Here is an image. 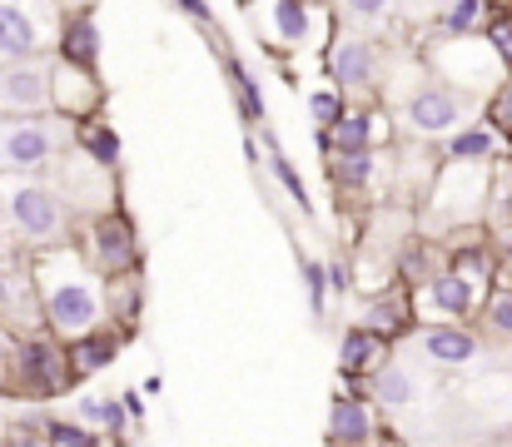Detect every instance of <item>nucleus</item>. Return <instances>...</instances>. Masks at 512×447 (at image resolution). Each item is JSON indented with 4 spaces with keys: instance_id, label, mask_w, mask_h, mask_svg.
<instances>
[{
    "instance_id": "nucleus-1",
    "label": "nucleus",
    "mask_w": 512,
    "mask_h": 447,
    "mask_svg": "<svg viewBox=\"0 0 512 447\" xmlns=\"http://www.w3.org/2000/svg\"><path fill=\"white\" fill-rule=\"evenodd\" d=\"M30 289H35L40 323L50 328V338L75 343L105 328V279L85 264L75 244L30 249Z\"/></svg>"
},
{
    "instance_id": "nucleus-28",
    "label": "nucleus",
    "mask_w": 512,
    "mask_h": 447,
    "mask_svg": "<svg viewBox=\"0 0 512 447\" xmlns=\"http://www.w3.org/2000/svg\"><path fill=\"white\" fill-rule=\"evenodd\" d=\"M493 234H503V244H512V164H493V194H488V214Z\"/></svg>"
},
{
    "instance_id": "nucleus-42",
    "label": "nucleus",
    "mask_w": 512,
    "mask_h": 447,
    "mask_svg": "<svg viewBox=\"0 0 512 447\" xmlns=\"http://www.w3.org/2000/svg\"><path fill=\"white\" fill-rule=\"evenodd\" d=\"M5 447H45V433H30V438H15V443H5Z\"/></svg>"
},
{
    "instance_id": "nucleus-26",
    "label": "nucleus",
    "mask_w": 512,
    "mask_h": 447,
    "mask_svg": "<svg viewBox=\"0 0 512 447\" xmlns=\"http://www.w3.org/2000/svg\"><path fill=\"white\" fill-rule=\"evenodd\" d=\"M75 423L100 428V433H110V438H125V433H130V418H125L120 398H95V393H80V398H75Z\"/></svg>"
},
{
    "instance_id": "nucleus-9",
    "label": "nucleus",
    "mask_w": 512,
    "mask_h": 447,
    "mask_svg": "<svg viewBox=\"0 0 512 447\" xmlns=\"http://www.w3.org/2000/svg\"><path fill=\"white\" fill-rule=\"evenodd\" d=\"M403 125L418 140H443V135H453V130L468 125V95H458L453 85L423 75V85L403 100Z\"/></svg>"
},
{
    "instance_id": "nucleus-32",
    "label": "nucleus",
    "mask_w": 512,
    "mask_h": 447,
    "mask_svg": "<svg viewBox=\"0 0 512 447\" xmlns=\"http://www.w3.org/2000/svg\"><path fill=\"white\" fill-rule=\"evenodd\" d=\"M45 447H100V433L75 423V418H50L45 423Z\"/></svg>"
},
{
    "instance_id": "nucleus-15",
    "label": "nucleus",
    "mask_w": 512,
    "mask_h": 447,
    "mask_svg": "<svg viewBox=\"0 0 512 447\" xmlns=\"http://www.w3.org/2000/svg\"><path fill=\"white\" fill-rule=\"evenodd\" d=\"M329 75L339 90H373L378 80V45L358 30H339L329 40Z\"/></svg>"
},
{
    "instance_id": "nucleus-7",
    "label": "nucleus",
    "mask_w": 512,
    "mask_h": 447,
    "mask_svg": "<svg viewBox=\"0 0 512 447\" xmlns=\"http://www.w3.org/2000/svg\"><path fill=\"white\" fill-rule=\"evenodd\" d=\"M55 30V0H0V65L50 55Z\"/></svg>"
},
{
    "instance_id": "nucleus-5",
    "label": "nucleus",
    "mask_w": 512,
    "mask_h": 447,
    "mask_svg": "<svg viewBox=\"0 0 512 447\" xmlns=\"http://www.w3.org/2000/svg\"><path fill=\"white\" fill-rule=\"evenodd\" d=\"M75 140V120L45 115H10L0 120V174H40Z\"/></svg>"
},
{
    "instance_id": "nucleus-29",
    "label": "nucleus",
    "mask_w": 512,
    "mask_h": 447,
    "mask_svg": "<svg viewBox=\"0 0 512 447\" xmlns=\"http://www.w3.org/2000/svg\"><path fill=\"white\" fill-rule=\"evenodd\" d=\"M224 70H229V85H234V95H239L244 120H249V125H264V95H259V80H254L239 60H224Z\"/></svg>"
},
{
    "instance_id": "nucleus-23",
    "label": "nucleus",
    "mask_w": 512,
    "mask_h": 447,
    "mask_svg": "<svg viewBox=\"0 0 512 447\" xmlns=\"http://www.w3.org/2000/svg\"><path fill=\"white\" fill-rule=\"evenodd\" d=\"M393 353V343H383L378 333H368V328H348L343 333V343H339V373L343 378H368L383 358Z\"/></svg>"
},
{
    "instance_id": "nucleus-46",
    "label": "nucleus",
    "mask_w": 512,
    "mask_h": 447,
    "mask_svg": "<svg viewBox=\"0 0 512 447\" xmlns=\"http://www.w3.org/2000/svg\"><path fill=\"white\" fill-rule=\"evenodd\" d=\"M329 447H339V443H329Z\"/></svg>"
},
{
    "instance_id": "nucleus-17",
    "label": "nucleus",
    "mask_w": 512,
    "mask_h": 447,
    "mask_svg": "<svg viewBox=\"0 0 512 447\" xmlns=\"http://www.w3.org/2000/svg\"><path fill=\"white\" fill-rule=\"evenodd\" d=\"M324 140H329V154L373 149L378 140H388V115H383V110H353V105H343L339 120L324 130Z\"/></svg>"
},
{
    "instance_id": "nucleus-3",
    "label": "nucleus",
    "mask_w": 512,
    "mask_h": 447,
    "mask_svg": "<svg viewBox=\"0 0 512 447\" xmlns=\"http://www.w3.org/2000/svg\"><path fill=\"white\" fill-rule=\"evenodd\" d=\"M0 219L10 239H25L30 249L70 244V204L65 194L40 174H0Z\"/></svg>"
},
{
    "instance_id": "nucleus-18",
    "label": "nucleus",
    "mask_w": 512,
    "mask_h": 447,
    "mask_svg": "<svg viewBox=\"0 0 512 447\" xmlns=\"http://www.w3.org/2000/svg\"><path fill=\"white\" fill-rule=\"evenodd\" d=\"M55 55L65 65H80V70H95L100 65V25H95V10H75L60 20L55 30Z\"/></svg>"
},
{
    "instance_id": "nucleus-12",
    "label": "nucleus",
    "mask_w": 512,
    "mask_h": 447,
    "mask_svg": "<svg viewBox=\"0 0 512 447\" xmlns=\"http://www.w3.org/2000/svg\"><path fill=\"white\" fill-rule=\"evenodd\" d=\"M254 20H259V35L274 50H304V45H314V35L324 25L314 0H264L254 10Z\"/></svg>"
},
{
    "instance_id": "nucleus-14",
    "label": "nucleus",
    "mask_w": 512,
    "mask_h": 447,
    "mask_svg": "<svg viewBox=\"0 0 512 447\" xmlns=\"http://www.w3.org/2000/svg\"><path fill=\"white\" fill-rule=\"evenodd\" d=\"M100 105H105V90H100L95 70H80V65H65L60 55H50V110L65 120H90V115H100Z\"/></svg>"
},
{
    "instance_id": "nucleus-44",
    "label": "nucleus",
    "mask_w": 512,
    "mask_h": 447,
    "mask_svg": "<svg viewBox=\"0 0 512 447\" xmlns=\"http://www.w3.org/2000/svg\"><path fill=\"white\" fill-rule=\"evenodd\" d=\"M368 447H398V443H393V438H383V443H368Z\"/></svg>"
},
{
    "instance_id": "nucleus-36",
    "label": "nucleus",
    "mask_w": 512,
    "mask_h": 447,
    "mask_svg": "<svg viewBox=\"0 0 512 447\" xmlns=\"http://www.w3.org/2000/svg\"><path fill=\"white\" fill-rule=\"evenodd\" d=\"M488 45L498 50V60H503V70L512 75V15H498L493 25H488Z\"/></svg>"
},
{
    "instance_id": "nucleus-2",
    "label": "nucleus",
    "mask_w": 512,
    "mask_h": 447,
    "mask_svg": "<svg viewBox=\"0 0 512 447\" xmlns=\"http://www.w3.org/2000/svg\"><path fill=\"white\" fill-rule=\"evenodd\" d=\"M493 289V254L488 249H463L448 269H433L423 284H413L408 308L413 323H468L473 313H483V298Z\"/></svg>"
},
{
    "instance_id": "nucleus-8",
    "label": "nucleus",
    "mask_w": 512,
    "mask_h": 447,
    "mask_svg": "<svg viewBox=\"0 0 512 447\" xmlns=\"http://www.w3.org/2000/svg\"><path fill=\"white\" fill-rule=\"evenodd\" d=\"M85 254V264L100 274V279H115V274H135L140 269V239H135V224L120 214V209H105L85 224V239L75 244Z\"/></svg>"
},
{
    "instance_id": "nucleus-45",
    "label": "nucleus",
    "mask_w": 512,
    "mask_h": 447,
    "mask_svg": "<svg viewBox=\"0 0 512 447\" xmlns=\"http://www.w3.org/2000/svg\"><path fill=\"white\" fill-rule=\"evenodd\" d=\"M488 447H512V443H488Z\"/></svg>"
},
{
    "instance_id": "nucleus-27",
    "label": "nucleus",
    "mask_w": 512,
    "mask_h": 447,
    "mask_svg": "<svg viewBox=\"0 0 512 447\" xmlns=\"http://www.w3.org/2000/svg\"><path fill=\"white\" fill-rule=\"evenodd\" d=\"M75 140H80V149H85L95 164H105V169H115V164H120V135H115L100 115L75 120Z\"/></svg>"
},
{
    "instance_id": "nucleus-41",
    "label": "nucleus",
    "mask_w": 512,
    "mask_h": 447,
    "mask_svg": "<svg viewBox=\"0 0 512 447\" xmlns=\"http://www.w3.org/2000/svg\"><path fill=\"white\" fill-rule=\"evenodd\" d=\"M174 5H179V10H189L194 20H209V10H204V0H174Z\"/></svg>"
},
{
    "instance_id": "nucleus-16",
    "label": "nucleus",
    "mask_w": 512,
    "mask_h": 447,
    "mask_svg": "<svg viewBox=\"0 0 512 447\" xmlns=\"http://www.w3.org/2000/svg\"><path fill=\"white\" fill-rule=\"evenodd\" d=\"M329 443L339 447H368L378 443V408L358 393H339L329 408Z\"/></svg>"
},
{
    "instance_id": "nucleus-39",
    "label": "nucleus",
    "mask_w": 512,
    "mask_h": 447,
    "mask_svg": "<svg viewBox=\"0 0 512 447\" xmlns=\"http://www.w3.org/2000/svg\"><path fill=\"white\" fill-rule=\"evenodd\" d=\"M398 5H403V15H413V20L423 15V20H428V15H438L448 0H398Z\"/></svg>"
},
{
    "instance_id": "nucleus-43",
    "label": "nucleus",
    "mask_w": 512,
    "mask_h": 447,
    "mask_svg": "<svg viewBox=\"0 0 512 447\" xmlns=\"http://www.w3.org/2000/svg\"><path fill=\"white\" fill-rule=\"evenodd\" d=\"M0 254H10V229H5V219H0Z\"/></svg>"
},
{
    "instance_id": "nucleus-34",
    "label": "nucleus",
    "mask_w": 512,
    "mask_h": 447,
    "mask_svg": "<svg viewBox=\"0 0 512 447\" xmlns=\"http://www.w3.org/2000/svg\"><path fill=\"white\" fill-rule=\"evenodd\" d=\"M483 125H493L498 135H508L512 130V75L498 80V90H493V100H488V120Z\"/></svg>"
},
{
    "instance_id": "nucleus-31",
    "label": "nucleus",
    "mask_w": 512,
    "mask_h": 447,
    "mask_svg": "<svg viewBox=\"0 0 512 447\" xmlns=\"http://www.w3.org/2000/svg\"><path fill=\"white\" fill-rule=\"evenodd\" d=\"M343 15L363 30H388L393 15H398V0H339Z\"/></svg>"
},
{
    "instance_id": "nucleus-4",
    "label": "nucleus",
    "mask_w": 512,
    "mask_h": 447,
    "mask_svg": "<svg viewBox=\"0 0 512 447\" xmlns=\"http://www.w3.org/2000/svg\"><path fill=\"white\" fill-rule=\"evenodd\" d=\"M488 194H493V164L478 159H443L433 189H428V209H423V229L428 234H458V229H478L488 214Z\"/></svg>"
},
{
    "instance_id": "nucleus-21",
    "label": "nucleus",
    "mask_w": 512,
    "mask_h": 447,
    "mask_svg": "<svg viewBox=\"0 0 512 447\" xmlns=\"http://www.w3.org/2000/svg\"><path fill=\"white\" fill-rule=\"evenodd\" d=\"M0 323H25L35 328L40 323V303H35V289H30V269L20 274L5 254H0Z\"/></svg>"
},
{
    "instance_id": "nucleus-38",
    "label": "nucleus",
    "mask_w": 512,
    "mask_h": 447,
    "mask_svg": "<svg viewBox=\"0 0 512 447\" xmlns=\"http://www.w3.org/2000/svg\"><path fill=\"white\" fill-rule=\"evenodd\" d=\"M309 110H314V120H319V130H329L334 120H339L343 100L334 95V90H319V95H309Z\"/></svg>"
},
{
    "instance_id": "nucleus-13",
    "label": "nucleus",
    "mask_w": 512,
    "mask_h": 447,
    "mask_svg": "<svg viewBox=\"0 0 512 447\" xmlns=\"http://www.w3.org/2000/svg\"><path fill=\"white\" fill-rule=\"evenodd\" d=\"M413 348L423 363L448 368V373H463L483 358V338L468 323H423V328H413Z\"/></svg>"
},
{
    "instance_id": "nucleus-19",
    "label": "nucleus",
    "mask_w": 512,
    "mask_h": 447,
    "mask_svg": "<svg viewBox=\"0 0 512 447\" xmlns=\"http://www.w3.org/2000/svg\"><path fill=\"white\" fill-rule=\"evenodd\" d=\"M363 398H373V403H383V408H408L413 398H418V373H413V363H403V358H383L373 373H368V393Z\"/></svg>"
},
{
    "instance_id": "nucleus-20",
    "label": "nucleus",
    "mask_w": 512,
    "mask_h": 447,
    "mask_svg": "<svg viewBox=\"0 0 512 447\" xmlns=\"http://www.w3.org/2000/svg\"><path fill=\"white\" fill-rule=\"evenodd\" d=\"M358 328L378 333L383 343H398L403 333H413V308H408V294H373L363 308H358Z\"/></svg>"
},
{
    "instance_id": "nucleus-25",
    "label": "nucleus",
    "mask_w": 512,
    "mask_h": 447,
    "mask_svg": "<svg viewBox=\"0 0 512 447\" xmlns=\"http://www.w3.org/2000/svg\"><path fill=\"white\" fill-rule=\"evenodd\" d=\"M378 169H383V159H378L373 149H343V154L329 159V174H334V184H339L343 194H363V189H373Z\"/></svg>"
},
{
    "instance_id": "nucleus-22",
    "label": "nucleus",
    "mask_w": 512,
    "mask_h": 447,
    "mask_svg": "<svg viewBox=\"0 0 512 447\" xmlns=\"http://www.w3.org/2000/svg\"><path fill=\"white\" fill-rule=\"evenodd\" d=\"M498 154H508V140L483 125V120H468L463 130L443 135V159H478V164H498Z\"/></svg>"
},
{
    "instance_id": "nucleus-30",
    "label": "nucleus",
    "mask_w": 512,
    "mask_h": 447,
    "mask_svg": "<svg viewBox=\"0 0 512 447\" xmlns=\"http://www.w3.org/2000/svg\"><path fill=\"white\" fill-rule=\"evenodd\" d=\"M483 10H488V0H448L438 25H443V35H478Z\"/></svg>"
},
{
    "instance_id": "nucleus-24",
    "label": "nucleus",
    "mask_w": 512,
    "mask_h": 447,
    "mask_svg": "<svg viewBox=\"0 0 512 447\" xmlns=\"http://www.w3.org/2000/svg\"><path fill=\"white\" fill-rule=\"evenodd\" d=\"M115 348H120V338H110L105 328H95V333H85V338L65 343V363H70V378H90V373L110 368Z\"/></svg>"
},
{
    "instance_id": "nucleus-11",
    "label": "nucleus",
    "mask_w": 512,
    "mask_h": 447,
    "mask_svg": "<svg viewBox=\"0 0 512 447\" xmlns=\"http://www.w3.org/2000/svg\"><path fill=\"white\" fill-rule=\"evenodd\" d=\"M45 110H50V55L0 65V120L45 115Z\"/></svg>"
},
{
    "instance_id": "nucleus-33",
    "label": "nucleus",
    "mask_w": 512,
    "mask_h": 447,
    "mask_svg": "<svg viewBox=\"0 0 512 447\" xmlns=\"http://www.w3.org/2000/svg\"><path fill=\"white\" fill-rule=\"evenodd\" d=\"M483 318H488V328H493L498 338L512 343V289L508 284H503V289H488V298H483Z\"/></svg>"
},
{
    "instance_id": "nucleus-37",
    "label": "nucleus",
    "mask_w": 512,
    "mask_h": 447,
    "mask_svg": "<svg viewBox=\"0 0 512 447\" xmlns=\"http://www.w3.org/2000/svg\"><path fill=\"white\" fill-rule=\"evenodd\" d=\"M304 289H309V298H314V313H324L329 279H324V264H319V259H304Z\"/></svg>"
},
{
    "instance_id": "nucleus-40",
    "label": "nucleus",
    "mask_w": 512,
    "mask_h": 447,
    "mask_svg": "<svg viewBox=\"0 0 512 447\" xmlns=\"http://www.w3.org/2000/svg\"><path fill=\"white\" fill-rule=\"evenodd\" d=\"M120 408H125V418H145V403H140V393H120Z\"/></svg>"
},
{
    "instance_id": "nucleus-6",
    "label": "nucleus",
    "mask_w": 512,
    "mask_h": 447,
    "mask_svg": "<svg viewBox=\"0 0 512 447\" xmlns=\"http://www.w3.org/2000/svg\"><path fill=\"white\" fill-rule=\"evenodd\" d=\"M428 60H433V75L443 85L453 80L463 90H498V80L508 75L503 60H498V50L488 45V35H443L428 50Z\"/></svg>"
},
{
    "instance_id": "nucleus-35",
    "label": "nucleus",
    "mask_w": 512,
    "mask_h": 447,
    "mask_svg": "<svg viewBox=\"0 0 512 447\" xmlns=\"http://www.w3.org/2000/svg\"><path fill=\"white\" fill-rule=\"evenodd\" d=\"M269 164H274V174H279V184L289 189V199H294V204H299V209L309 214V189H304V179H299V169H294V164H289L284 154H274Z\"/></svg>"
},
{
    "instance_id": "nucleus-10",
    "label": "nucleus",
    "mask_w": 512,
    "mask_h": 447,
    "mask_svg": "<svg viewBox=\"0 0 512 447\" xmlns=\"http://www.w3.org/2000/svg\"><path fill=\"white\" fill-rule=\"evenodd\" d=\"M10 368H15V383L30 398H60L75 383L70 378V363H65V343L60 338H40V333H30V338L15 343Z\"/></svg>"
}]
</instances>
